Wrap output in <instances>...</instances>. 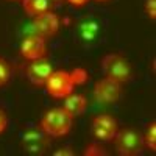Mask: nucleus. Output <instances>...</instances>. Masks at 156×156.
I'll return each mask as SVG.
<instances>
[{
    "label": "nucleus",
    "instance_id": "nucleus-1",
    "mask_svg": "<svg viewBox=\"0 0 156 156\" xmlns=\"http://www.w3.org/2000/svg\"><path fill=\"white\" fill-rule=\"evenodd\" d=\"M72 119L73 117L69 115V112L64 108H53L47 109L42 114L39 126L50 137H62L69 134V131L72 129Z\"/></svg>",
    "mask_w": 156,
    "mask_h": 156
},
{
    "label": "nucleus",
    "instance_id": "nucleus-2",
    "mask_svg": "<svg viewBox=\"0 0 156 156\" xmlns=\"http://www.w3.org/2000/svg\"><path fill=\"white\" fill-rule=\"evenodd\" d=\"M114 145L120 156H136L144 150V134L133 126L117 129L114 136Z\"/></svg>",
    "mask_w": 156,
    "mask_h": 156
},
{
    "label": "nucleus",
    "instance_id": "nucleus-3",
    "mask_svg": "<svg viewBox=\"0 0 156 156\" xmlns=\"http://www.w3.org/2000/svg\"><path fill=\"white\" fill-rule=\"evenodd\" d=\"M101 69L105 72L108 78L119 83H126L131 80V66H129L128 59L120 55V53H109L106 56H103L101 59Z\"/></svg>",
    "mask_w": 156,
    "mask_h": 156
},
{
    "label": "nucleus",
    "instance_id": "nucleus-4",
    "mask_svg": "<svg viewBox=\"0 0 156 156\" xmlns=\"http://www.w3.org/2000/svg\"><path fill=\"white\" fill-rule=\"evenodd\" d=\"M75 83L72 80L70 72L66 70H53L48 76V80L45 81V89L50 97L53 98H66L69 94L73 92Z\"/></svg>",
    "mask_w": 156,
    "mask_h": 156
},
{
    "label": "nucleus",
    "instance_id": "nucleus-5",
    "mask_svg": "<svg viewBox=\"0 0 156 156\" xmlns=\"http://www.w3.org/2000/svg\"><path fill=\"white\" fill-rule=\"evenodd\" d=\"M117 129V120L112 115L108 114H100L95 115L90 123V136L97 142H109L114 139Z\"/></svg>",
    "mask_w": 156,
    "mask_h": 156
},
{
    "label": "nucleus",
    "instance_id": "nucleus-6",
    "mask_svg": "<svg viewBox=\"0 0 156 156\" xmlns=\"http://www.w3.org/2000/svg\"><path fill=\"white\" fill-rule=\"evenodd\" d=\"M50 145V136L44 133V129L39 128H28L22 134V148L25 153L30 154H44Z\"/></svg>",
    "mask_w": 156,
    "mask_h": 156
},
{
    "label": "nucleus",
    "instance_id": "nucleus-7",
    "mask_svg": "<svg viewBox=\"0 0 156 156\" xmlns=\"http://www.w3.org/2000/svg\"><path fill=\"white\" fill-rule=\"evenodd\" d=\"M122 95V83L114 81L111 78L105 76L95 83L94 87V97L97 101L109 105V103H115Z\"/></svg>",
    "mask_w": 156,
    "mask_h": 156
},
{
    "label": "nucleus",
    "instance_id": "nucleus-8",
    "mask_svg": "<svg viewBox=\"0 0 156 156\" xmlns=\"http://www.w3.org/2000/svg\"><path fill=\"white\" fill-rule=\"evenodd\" d=\"M45 53H47L45 39L36 33L27 36L20 44V55L25 59H30V61L41 59V58H45Z\"/></svg>",
    "mask_w": 156,
    "mask_h": 156
},
{
    "label": "nucleus",
    "instance_id": "nucleus-9",
    "mask_svg": "<svg viewBox=\"0 0 156 156\" xmlns=\"http://www.w3.org/2000/svg\"><path fill=\"white\" fill-rule=\"evenodd\" d=\"M51 73H53V66L47 58L34 59L27 67V76L34 86H45V81Z\"/></svg>",
    "mask_w": 156,
    "mask_h": 156
},
{
    "label": "nucleus",
    "instance_id": "nucleus-10",
    "mask_svg": "<svg viewBox=\"0 0 156 156\" xmlns=\"http://www.w3.org/2000/svg\"><path fill=\"white\" fill-rule=\"evenodd\" d=\"M33 30L36 31V34L42 36L44 39L53 37L59 30V17L51 11L36 16L33 20Z\"/></svg>",
    "mask_w": 156,
    "mask_h": 156
},
{
    "label": "nucleus",
    "instance_id": "nucleus-11",
    "mask_svg": "<svg viewBox=\"0 0 156 156\" xmlns=\"http://www.w3.org/2000/svg\"><path fill=\"white\" fill-rule=\"evenodd\" d=\"M100 31V25L94 19H83L76 23V36L83 44L94 42Z\"/></svg>",
    "mask_w": 156,
    "mask_h": 156
},
{
    "label": "nucleus",
    "instance_id": "nucleus-12",
    "mask_svg": "<svg viewBox=\"0 0 156 156\" xmlns=\"http://www.w3.org/2000/svg\"><path fill=\"white\" fill-rule=\"evenodd\" d=\"M64 109L69 112V115L76 117V115H81L86 108H87V98L83 94H69L66 98H64Z\"/></svg>",
    "mask_w": 156,
    "mask_h": 156
},
{
    "label": "nucleus",
    "instance_id": "nucleus-13",
    "mask_svg": "<svg viewBox=\"0 0 156 156\" xmlns=\"http://www.w3.org/2000/svg\"><path fill=\"white\" fill-rule=\"evenodd\" d=\"M50 8H51L50 0H23V11L31 17L48 12Z\"/></svg>",
    "mask_w": 156,
    "mask_h": 156
},
{
    "label": "nucleus",
    "instance_id": "nucleus-14",
    "mask_svg": "<svg viewBox=\"0 0 156 156\" xmlns=\"http://www.w3.org/2000/svg\"><path fill=\"white\" fill-rule=\"evenodd\" d=\"M144 145L150 151H156V122H150L144 134Z\"/></svg>",
    "mask_w": 156,
    "mask_h": 156
},
{
    "label": "nucleus",
    "instance_id": "nucleus-15",
    "mask_svg": "<svg viewBox=\"0 0 156 156\" xmlns=\"http://www.w3.org/2000/svg\"><path fill=\"white\" fill-rule=\"evenodd\" d=\"M11 64L3 58V56H0V87H3L8 84L9 81V78H11Z\"/></svg>",
    "mask_w": 156,
    "mask_h": 156
},
{
    "label": "nucleus",
    "instance_id": "nucleus-16",
    "mask_svg": "<svg viewBox=\"0 0 156 156\" xmlns=\"http://www.w3.org/2000/svg\"><path fill=\"white\" fill-rule=\"evenodd\" d=\"M70 75H72V80H73L75 86H78V84H84V83L89 80V75H87V72H86L83 67H76V69H73V70L70 72Z\"/></svg>",
    "mask_w": 156,
    "mask_h": 156
},
{
    "label": "nucleus",
    "instance_id": "nucleus-17",
    "mask_svg": "<svg viewBox=\"0 0 156 156\" xmlns=\"http://www.w3.org/2000/svg\"><path fill=\"white\" fill-rule=\"evenodd\" d=\"M83 154L84 156H92V154H95V156H105V154H108V151L103 148L101 145H98V144H90V145H87L86 148H84V151H83Z\"/></svg>",
    "mask_w": 156,
    "mask_h": 156
},
{
    "label": "nucleus",
    "instance_id": "nucleus-18",
    "mask_svg": "<svg viewBox=\"0 0 156 156\" xmlns=\"http://www.w3.org/2000/svg\"><path fill=\"white\" fill-rule=\"evenodd\" d=\"M144 11L150 20H156V0H145L144 5Z\"/></svg>",
    "mask_w": 156,
    "mask_h": 156
},
{
    "label": "nucleus",
    "instance_id": "nucleus-19",
    "mask_svg": "<svg viewBox=\"0 0 156 156\" xmlns=\"http://www.w3.org/2000/svg\"><path fill=\"white\" fill-rule=\"evenodd\" d=\"M53 156H73V151L70 147H61L56 151H53Z\"/></svg>",
    "mask_w": 156,
    "mask_h": 156
},
{
    "label": "nucleus",
    "instance_id": "nucleus-20",
    "mask_svg": "<svg viewBox=\"0 0 156 156\" xmlns=\"http://www.w3.org/2000/svg\"><path fill=\"white\" fill-rule=\"evenodd\" d=\"M6 125H8V117L3 109H0V134L6 129Z\"/></svg>",
    "mask_w": 156,
    "mask_h": 156
},
{
    "label": "nucleus",
    "instance_id": "nucleus-21",
    "mask_svg": "<svg viewBox=\"0 0 156 156\" xmlns=\"http://www.w3.org/2000/svg\"><path fill=\"white\" fill-rule=\"evenodd\" d=\"M67 2H69L70 5H73V6H84L89 0H67Z\"/></svg>",
    "mask_w": 156,
    "mask_h": 156
},
{
    "label": "nucleus",
    "instance_id": "nucleus-22",
    "mask_svg": "<svg viewBox=\"0 0 156 156\" xmlns=\"http://www.w3.org/2000/svg\"><path fill=\"white\" fill-rule=\"evenodd\" d=\"M50 2H51V3H61L62 0H50Z\"/></svg>",
    "mask_w": 156,
    "mask_h": 156
},
{
    "label": "nucleus",
    "instance_id": "nucleus-23",
    "mask_svg": "<svg viewBox=\"0 0 156 156\" xmlns=\"http://www.w3.org/2000/svg\"><path fill=\"white\" fill-rule=\"evenodd\" d=\"M97 2H106V0H97Z\"/></svg>",
    "mask_w": 156,
    "mask_h": 156
},
{
    "label": "nucleus",
    "instance_id": "nucleus-24",
    "mask_svg": "<svg viewBox=\"0 0 156 156\" xmlns=\"http://www.w3.org/2000/svg\"><path fill=\"white\" fill-rule=\"evenodd\" d=\"M9 2H17V0H9Z\"/></svg>",
    "mask_w": 156,
    "mask_h": 156
}]
</instances>
